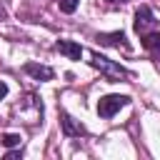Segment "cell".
Segmentation results:
<instances>
[{
  "label": "cell",
  "mask_w": 160,
  "mask_h": 160,
  "mask_svg": "<svg viewBox=\"0 0 160 160\" xmlns=\"http://www.w3.org/2000/svg\"><path fill=\"white\" fill-rule=\"evenodd\" d=\"M0 142H2L5 148H15V145H20V142H22V138H20L18 132H5Z\"/></svg>",
  "instance_id": "obj_9"
},
{
  "label": "cell",
  "mask_w": 160,
  "mask_h": 160,
  "mask_svg": "<svg viewBox=\"0 0 160 160\" xmlns=\"http://www.w3.org/2000/svg\"><path fill=\"white\" fill-rule=\"evenodd\" d=\"M22 70H25L28 75H32L35 80H42V82H45V80H52V75H55L52 68H48V65H38V62H25Z\"/></svg>",
  "instance_id": "obj_5"
},
{
  "label": "cell",
  "mask_w": 160,
  "mask_h": 160,
  "mask_svg": "<svg viewBox=\"0 0 160 160\" xmlns=\"http://www.w3.org/2000/svg\"><path fill=\"white\" fill-rule=\"evenodd\" d=\"M60 118H62L60 122H62V130H65V135H72V138H80V135H85V128H82L80 122H75V120H72L68 112H62Z\"/></svg>",
  "instance_id": "obj_6"
},
{
  "label": "cell",
  "mask_w": 160,
  "mask_h": 160,
  "mask_svg": "<svg viewBox=\"0 0 160 160\" xmlns=\"http://www.w3.org/2000/svg\"><path fill=\"white\" fill-rule=\"evenodd\" d=\"M5 95H8V85H5V82H2V80H0V100H2V98H5Z\"/></svg>",
  "instance_id": "obj_12"
},
{
  "label": "cell",
  "mask_w": 160,
  "mask_h": 160,
  "mask_svg": "<svg viewBox=\"0 0 160 160\" xmlns=\"http://www.w3.org/2000/svg\"><path fill=\"white\" fill-rule=\"evenodd\" d=\"M130 102V98L128 95H105V98H100V102H98V115L100 118H112L122 105H128Z\"/></svg>",
  "instance_id": "obj_2"
},
{
  "label": "cell",
  "mask_w": 160,
  "mask_h": 160,
  "mask_svg": "<svg viewBox=\"0 0 160 160\" xmlns=\"http://www.w3.org/2000/svg\"><path fill=\"white\" fill-rule=\"evenodd\" d=\"M142 48L145 50H152V52H160V32H142Z\"/></svg>",
  "instance_id": "obj_8"
},
{
  "label": "cell",
  "mask_w": 160,
  "mask_h": 160,
  "mask_svg": "<svg viewBox=\"0 0 160 160\" xmlns=\"http://www.w3.org/2000/svg\"><path fill=\"white\" fill-rule=\"evenodd\" d=\"M55 50L62 52V55L70 58V60H80V55H82V48H80L78 42H72V40H58V42H55Z\"/></svg>",
  "instance_id": "obj_4"
},
{
  "label": "cell",
  "mask_w": 160,
  "mask_h": 160,
  "mask_svg": "<svg viewBox=\"0 0 160 160\" xmlns=\"http://www.w3.org/2000/svg\"><path fill=\"white\" fill-rule=\"evenodd\" d=\"M20 155H22V152H20V150H10V152H8V155H5V158H8V160H12V158H20Z\"/></svg>",
  "instance_id": "obj_11"
},
{
  "label": "cell",
  "mask_w": 160,
  "mask_h": 160,
  "mask_svg": "<svg viewBox=\"0 0 160 160\" xmlns=\"http://www.w3.org/2000/svg\"><path fill=\"white\" fill-rule=\"evenodd\" d=\"M58 5H60V10H62V12H68V15H70V12H75V10H78L80 0H58Z\"/></svg>",
  "instance_id": "obj_10"
},
{
  "label": "cell",
  "mask_w": 160,
  "mask_h": 160,
  "mask_svg": "<svg viewBox=\"0 0 160 160\" xmlns=\"http://www.w3.org/2000/svg\"><path fill=\"white\" fill-rule=\"evenodd\" d=\"M150 28H155V15H152V10L148 5H140L135 10V30L138 32H145Z\"/></svg>",
  "instance_id": "obj_3"
},
{
  "label": "cell",
  "mask_w": 160,
  "mask_h": 160,
  "mask_svg": "<svg viewBox=\"0 0 160 160\" xmlns=\"http://www.w3.org/2000/svg\"><path fill=\"white\" fill-rule=\"evenodd\" d=\"M98 40L102 45H122V48H128V40H125L122 30H118V32H102V35H98Z\"/></svg>",
  "instance_id": "obj_7"
},
{
  "label": "cell",
  "mask_w": 160,
  "mask_h": 160,
  "mask_svg": "<svg viewBox=\"0 0 160 160\" xmlns=\"http://www.w3.org/2000/svg\"><path fill=\"white\" fill-rule=\"evenodd\" d=\"M92 65L105 75V80L108 82H120V78H128V70L122 68V65H118V62H112L110 58H105V55H92Z\"/></svg>",
  "instance_id": "obj_1"
}]
</instances>
